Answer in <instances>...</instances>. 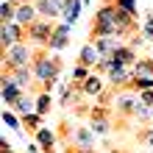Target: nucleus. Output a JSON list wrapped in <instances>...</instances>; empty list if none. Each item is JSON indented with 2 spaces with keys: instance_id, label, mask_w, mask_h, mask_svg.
<instances>
[{
  "instance_id": "obj_1",
  "label": "nucleus",
  "mask_w": 153,
  "mask_h": 153,
  "mask_svg": "<svg viewBox=\"0 0 153 153\" xmlns=\"http://www.w3.org/2000/svg\"><path fill=\"white\" fill-rule=\"evenodd\" d=\"M33 75H36V84H42L45 92H50L53 86L59 84V73H61V61L59 56H50L48 48H39L36 56H33Z\"/></svg>"
},
{
  "instance_id": "obj_2",
  "label": "nucleus",
  "mask_w": 153,
  "mask_h": 153,
  "mask_svg": "<svg viewBox=\"0 0 153 153\" xmlns=\"http://www.w3.org/2000/svg\"><path fill=\"white\" fill-rule=\"evenodd\" d=\"M33 56H36V45H31V42H17L11 48H6L3 50V73H8L14 67H31Z\"/></svg>"
},
{
  "instance_id": "obj_3",
  "label": "nucleus",
  "mask_w": 153,
  "mask_h": 153,
  "mask_svg": "<svg viewBox=\"0 0 153 153\" xmlns=\"http://www.w3.org/2000/svg\"><path fill=\"white\" fill-rule=\"evenodd\" d=\"M53 36V20H39L31 22L28 28H25V39H28L31 45H39V48H48V42Z\"/></svg>"
},
{
  "instance_id": "obj_4",
  "label": "nucleus",
  "mask_w": 153,
  "mask_h": 153,
  "mask_svg": "<svg viewBox=\"0 0 153 153\" xmlns=\"http://www.w3.org/2000/svg\"><path fill=\"white\" fill-rule=\"evenodd\" d=\"M95 137L97 134L89 128V125H78V128H73V134H70V145L78 148V150H92L95 153Z\"/></svg>"
},
{
  "instance_id": "obj_5",
  "label": "nucleus",
  "mask_w": 153,
  "mask_h": 153,
  "mask_svg": "<svg viewBox=\"0 0 153 153\" xmlns=\"http://www.w3.org/2000/svg\"><path fill=\"white\" fill-rule=\"evenodd\" d=\"M89 128H92L97 137H106V134H111V120H109V109H103V106H95V109H89Z\"/></svg>"
},
{
  "instance_id": "obj_6",
  "label": "nucleus",
  "mask_w": 153,
  "mask_h": 153,
  "mask_svg": "<svg viewBox=\"0 0 153 153\" xmlns=\"http://www.w3.org/2000/svg\"><path fill=\"white\" fill-rule=\"evenodd\" d=\"M17 42H25V28L20 22H3V28H0V45H3V50L6 48H11V45Z\"/></svg>"
},
{
  "instance_id": "obj_7",
  "label": "nucleus",
  "mask_w": 153,
  "mask_h": 153,
  "mask_svg": "<svg viewBox=\"0 0 153 153\" xmlns=\"http://www.w3.org/2000/svg\"><path fill=\"white\" fill-rule=\"evenodd\" d=\"M70 28H73V25H67L64 20L53 28V36H50V42H48V50H50V53H59V50H64L67 45H70Z\"/></svg>"
},
{
  "instance_id": "obj_8",
  "label": "nucleus",
  "mask_w": 153,
  "mask_h": 153,
  "mask_svg": "<svg viewBox=\"0 0 153 153\" xmlns=\"http://www.w3.org/2000/svg\"><path fill=\"white\" fill-rule=\"evenodd\" d=\"M22 95H25V89L14 81V75L11 73H3V103L6 106H14Z\"/></svg>"
},
{
  "instance_id": "obj_9",
  "label": "nucleus",
  "mask_w": 153,
  "mask_h": 153,
  "mask_svg": "<svg viewBox=\"0 0 153 153\" xmlns=\"http://www.w3.org/2000/svg\"><path fill=\"white\" fill-rule=\"evenodd\" d=\"M111 106L117 109V114H137V106H139V97L134 92H117Z\"/></svg>"
},
{
  "instance_id": "obj_10",
  "label": "nucleus",
  "mask_w": 153,
  "mask_h": 153,
  "mask_svg": "<svg viewBox=\"0 0 153 153\" xmlns=\"http://www.w3.org/2000/svg\"><path fill=\"white\" fill-rule=\"evenodd\" d=\"M39 20V11H36V6L28 3V0H22V3H17V17H14V22H20L22 28H28L31 22H36Z\"/></svg>"
},
{
  "instance_id": "obj_11",
  "label": "nucleus",
  "mask_w": 153,
  "mask_h": 153,
  "mask_svg": "<svg viewBox=\"0 0 153 153\" xmlns=\"http://www.w3.org/2000/svg\"><path fill=\"white\" fill-rule=\"evenodd\" d=\"M33 142L42 148V153H56V131L45 128V125L33 134Z\"/></svg>"
},
{
  "instance_id": "obj_12",
  "label": "nucleus",
  "mask_w": 153,
  "mask_h": 153,
  "mask_svg": "<svg viewBox=\"0 0 153 153\" xmlns=\"http://www.w3.org/2000/svg\"><path fill=\"white\" fill-rule=\"evenodd\" d=\"M134 81V67H114L109 73V84L111 86H128Z\"/></svg>"
},
{
  "instance_id": "obj_13",
  "label": "nucleus",
  "mask_w": 153,
  "mask_h": 153,
  "mask_svg": "<svg viewBox=\"0 0 153 153\" xmlns=\"http://www.w3.org/2000/svg\"><path fill=\"white\" fill-rule=\"evenodd\" d=\"M81 92H84V95H92V97H100L103 95V78L97 75V70L86 81H81Z\"/></svg>"
},
{
  "instance_id": "obj_14",
  "label": "nucleus",
  "mask_w": 153,
  "mask_h": 153,
  "mask_svg": "<svg viewBox=\"0 0 153 153\" xmlns=\"http://www.w3.org/2000/svg\"><path fill=\"white\" fill-rule=\"evenodd\" d=\"M8 73L14 75V81L20 84L22 89H31L33 84H36V75H33V67H14V70H8Z\"/></svg>"
},
{
  "instance_id": "obj_15",
  "label": "nucleus",
  "mask_w": 153,
  "mask_h": 153,
  "mask_svg": "<svg viewBox=\"0 0 153 153\" xmlns=\"http://www.w3.org/2000/svg\"><path fill=\"white\" fill-rule=\"evenodd\" d=\"M92 42H95V48L100 50V56H114V50L123 45L120 36H95Z\"/></svg>"
},
{
  "instance_id": "obj_16",
  "label": "nucleus",
  "mask_w": 153,
  "mask_h": 153,
  "mask_svg": "<svg viewBox=\"0 0 153 153\" xmlns=\"http://www.w3.org/2000/svg\"><path fill=\"white\" fill-rule=\"evenodd\" d=\"M78 59H81V64H86V67H97V61H100L103 56H100V50L95 48V42H86L84 48H81Z\"/></svg>"
},
{
  "instance_id": "obj_17",
  "label": "nucleus",
  "mask_w": 153,
  "mask_h": 153,
  "mask_svg": "<svg viewBox=\"0 0 153 153\" xmlns=\"http://www.w3.org/2000/svg\"><path fill=\"white\" fill-rule=\"evenodd\" d=\"M33 6H36V11L42 20H59L61 17V8L53 3V0H33Z\"/></svg>"
},
{
  "instance_id": "obj_18",
  "label": "nucleus",
  "mask_w": 153,
  "mask_h": 153,
  "mask_svg": "<svg viewBox=\"0 0 153 153\" xmlns=\"http://www.w3.org/2000/svg\"><path fill=\"white\" fill-rule=\"evenodd\" d=\"M81 6H84V0H67L64 11H61V20H64L67 25H75L78 17H81Z\"/></svg>"
},
{
  "instance_id": "obj_19",
  "label": "nucleus",
  "mask_w": 153,
  "mask_h": 153,
  "mask_svg": "<svg viewBox=\"0 0 153 153\" xmlns=\"http://www.w3.org/2000/svg\"><path fill=\"white\" fill-rule=\"evenodd\" d=\"M11 109H14L17 114H20V117H25V114H31V111H36V100H33L31 95H22L20 100H17V103L11 106Z\"/></svg>"
},
{
  "instance_id": "obj_20",
  "label": "nucleus",
  "mask_w": 153,
  "mask_h": 153,
  "mask_svg": "<svg viewBox=\"0 0 153 153\" xmlns=\"http://www.w3.org/2000/svg\"><path fill=\"white\" fill-rule=\"evenodd\" d=\"M134 78H153V61L150 59H137L134 61Z\"/></svg>"
},
{
  "instance_id": "obj_21",
  "label": "nucleus",
  "mask_w": 153,
  "mask_h": 153,
  "mask_svg": "<svg viewBox=\"0 0 153 153\" xmlns=\"http://www.w3.org/2000/svg\"><path fill=\"white\" fill-rule=\"evenodd\" d=\"M53 109V97H50V92H45V89H39V95H36V111L45 117Z\"/></svg>"
},
{
  "instance_id": "obj_22",
  "label": "nucleus",
  "mask_w": 153,
  "mask_h": 153,
  "mask_svg": "<svg viewBox=\"0 0 153 153\" xmlns=\"http://www.w3.org/2000/svg\"><path fill=\"white\" fill-rule=\"evenodd\" d=\"M14 17H17V0H3V6H0V20L11 22Z\"/></svg>"
},
{
  "instance_id": "obj_23",
  "label": "nucleus",
  "mask_w": 153,
  "mask_h": 153,
  "mask_svg": "<svg viewBox=\"0 0 153 153\" xmlns=\"http://www.w3.org/2000/svg\"><path fill=\"white\" fill-rule=\"evenodd\" d=\"M22 125H25V128H28L31 134H36V131L42 128V114H39V111H31V114H25V117H22Z\"/></svg>"
},
{
  "instance_id": "obj_24",
  "label": "nucleus",
  "mask_w": 153,
  "mask_h": 153,
  "mask_svg": "<svg viewBox=\"0 0 153 153\" xmlns=\"http://www.w3.org/2000/svg\"><path fill=\"white\" fill-rule=\"evenodd\" d=\"M3 123L8 125V128L17 131V128H20V114H17L14 109H8V111H3Z\"/></svg>"
},
{
  "instance_id": "obj_25",
  "label": "nucleus",
  "mask_w": 153,
  "mask_h": 153,
  "mask_svg": "<svg viewBox=\"0 0 153 153\" xmlns=\"http://www.w3.org/2000/svg\"><path fill=\"white\" fill-rule=\"evenodd\" d=\"M89 75H92V73H89V67H86V64H75V67H73V78H75V84L86 81Z\"/></svg>"
},
{
  "instance_id": "obj_26",
  "label": "nucleus",
  "mask_w": 153,
  "mask_h": 153,
  "mask_svg": "<svg viewBox=\"0 0 153 153\" xmlns=\"http://www.w3.org/2000/svg\"><path fill=\"white\" fill-rule=\"evenodd\" d=\"M114 3L120 6L123 11H128L131 17H137V14H139V8H137V0H114Z\"/></svg>"
},
{
  "instance_id": "obj_27",
  "label": "nucleus",
  "mask_w": 153,
  "mask_h": 153,
  "mask_svg": "<svg viewBox=\"0 0 153 153\" xmlns=\"http://www.w3.org/2000/svg\"><path fill=\"white\" fill-rule=\"evenodd\" d=\"M142 36L153 42V14H145V25H142Z\"/></svg>"
},
{
  "instance_id": "obj_28",
  "label": "nucleus",
  "mask_w": 153,
  "mask_h": 153,
  "mask_svg": "<svg viewBox=\"0 0 153 153\" xmlns=\"http://www.w3.org/2000/svg\"><path fill=\"white\" fill-rule=\"evenodd\" d=\"M139 100L148 103L150 109H153V89H142V92H139Z\"/></svg>"
},
{
  "instance_id": "obj_29",
  "label": "nucleus",
  "mask_w": 153,
  "mask_h": 153,
  "mask_svg": "<svg viewBox=\"0 0 153 153\" xmlns=\"http://www.w3.org/2000/svg\"><path fill=\"white\" fill-rule=\"evenodd\" d=\"M0 153H14V150H11V145H8V142H6V139H3V142H0Z\"/></svg>"
},
{
  "instance_id": "obj_30",
  "label": "nucleus",
  "mask_w": 153,
  "mask_h": 153,
  "mask_svg": "<svg viewBox=\"0 0 153 153\" xmlns=\"http://www.w3.org/2000/svg\"><path fill=\"white\" fill-rule=\"evenodd\" d=\"M67 153H92V150H78V148H73V145H70V148H67Z\"/></svg>"
},
{
  "instance_id": "obj_31",
  "label": "nucleus",
  "mask_w": 153,
  "mask_h": 153,
  "mask_svg": "<svg viewBox=\"0 0 153 153\" xmlns=\"http://www.w3.org/2000/svg\"><path fill=\"white\" fill-rule=\"evenodd\" d=\"M53 3H56V6L61 8V11H64V6H67V0H53Z\"/></svg>"
},
{
  "instance_id": "obj_32",
  "label": "nucleus",
  "mask_w": 153,
  "mask_h": 153,
  "mask_svg": "<svg viewBox=\"0 0 153 153\" xmlns=\"http://www.w3.org/2000/svg\"><path fill=\"white\" fill-rule=\"evenodd\" d=\"M148 145H150V150H153V134H150V137H148Z\"/></svg>"
},
{
  "instance_id": "obj_33",
  "label": "nucleus",
  "mask_w": 153,
  "mask_h": 153,
  "mask_svg": "<svg viewBox=\"0 0 153 153\" xmlns=\"http://www.w3.org/2000/svg\"><path fill=\"white\" fill-rule=\"evenodd\" d=\"M142 153H153V150H142Z\"/></svg>"
},
{
  "instance_id": "obj_34",
  "label": "nucleus",
  "mask_w": 153,
  "mask_h": 153,
  "mask_svg": "<svg viewBox=\"0 0 153 153\" xmlns=\"http://www.w3.org/2000/svg\"><path fill=\"white\" fill-rule=\"evenodd\" d=\"M150 117H153V109H150Z\"/></svg>"
},
{
  "instance_id": "obj_35",
  "label": "nucleus",
  "mask_w": 153,
  "mask_h": 153,
  "mask_svg": "<svg viewBox=\"0 0 153 153\" xmlns=\"http://www.w3.org/2000/svg\"><path fill=\"white\" fill-rule=\"evenodd\" d=\"M17 3H22V0H17Z\"/></svg>"
}]
</instances>
